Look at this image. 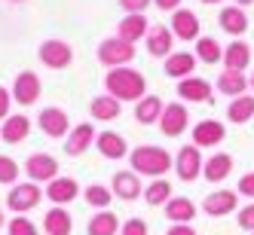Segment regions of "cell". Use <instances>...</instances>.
Returning a JSON list of instances; mask_svg holds the SVG:
<instances>
[{
  "mask_svg": "<svg viewBox=\"0 0 254 235\" xmlns=\"http://www.w3.org/2000/svg\"><path fill=\"white\" fill-rule=\"evenodd\" d=\"M224 125L217 119H202L193 125V143L196 147H217V143L224 141Z\"/></svg>",
  "mask_w": 254,
  "mask_h": 235,
  "instance_id": "cell-11",
  "label": "cell"
},
{
  "mask_svg": "<svg viewBox=\"0 0 254 235\" xmlns=\"http://www.w3.org/2000/svg\"><path fill=\"white\" fill-rule=\"evenodd\" d=\"M15 3H19V0H15Z\"/></svg>",
  "mask_w": 254,
  "mask_h": 235,
  "instance_id": "cell-49",
  "label": "cell"
},
{
  "mask_svg": "<svg viewBox=\"0 0 254 235\" xmlns=\"http://www.w3.org/2000/svg\"><path fill=\"white\" fill-rule=\"evenodd\" d=\"M92 116L95 119H101V122H111V119H117L120 116V101L114 98V95H101V98H95L92 101Z\"/></svg>",
  "mask_w": 254,
  "mask_h": 235,
  "instance_id": "cell-32",
  "label": "cell"
},
{
  "mask_svg": "<svg viewBox=\"0 0 254 235\" xmlns=\"http://www.w3.org/2000/svg\"><path fill=\"white\" fill-rule=\"evenodd\" d=\"M70 229H74V220H70V214L62 205L46 211V217H43V232L46 235H70Z\"/></svg>",
  "mask_w": 254,
  "mask_h": 235,
  "instance_id": "cell-20",
  "label": "cell"
},
{
  "mask_svg": "<svg viewBox=\"0 0 254 235\" xmlns=\"http://www.w3.org/2000/svg\"><path fill=\"white\" fill-rule=\"evenodd\" d=\"M104 86L117 101H141L147 92V80L132 67H111V74L104 77Z\"/></svg>",
  "mask_w": 254,
  "mask_h": 235,
  "instance_id": "cell-1",
  "label": "cell"
},
{
  "mask_svg": "<svg viewBox=\"0 0 254 235\" xmlns=\"http://www.w3.org/2000/svg\"><path fill=\"white\" fill-rule=\"evenodd\" d=\"M77 195H80V187H77L74 177H56V180H49V187H46V198L56 202V205H67V202H74Z\"/></svg>",
  "mask_w": 254,
  "mask_h": 235,
  "instance_id": "cell-13",
  "label": "cell"
},
{
  "mask_svg": "<svg viewBox=\"0 0 254 235\" xmlns=\"http://www.w3.org/2000/svg\"><path fill=\"white\" fill-rule=\"evenodd\" d=\"M236 220H239V226H242L245 232H254V202H251V205H245V208H242V214L236 217Z\"/></svg>",
  "mask_w": 254,
  "mask_h": 235,
  "instance_id": "cell-39",
  "label": "cell"
},
{
  "mask_svg": "<svg viewBox=\"0 0 254 235\" xmlns=\"http://www.w3.org/2000/svg\"><path fill=\"white\" fill-rule=\"evenodd\" d=\"M111 187H114L111 192L120 195L123 202H135V198L141 195V180H138L135 171H117L114 180H111Z\"/></svg>",
  "mask_w": 254,
  "mask_h": 235,
  "instance_id": "cell-14",
  "label": "cell"
},
{
  "mask_svg": "<svg viewBox=\"0 0 254 235\" xmlns=\"http://www.w3.org/2000/svg\"><path fill=\"white\" fill-rule=\"evenodd\" d=\"M217 89H221L224 95H230V98H239L245 89H248L245 70H230V67H224L221 77H217Z\"/></svg>",
  "mask_w": 254,
  "mask_h": 235,
  "instance_id": "cell-25",
  "label": "cell"
},
{
  "mask_svg": "<svg viewBox=\"0 0 254 235\" xmlns=\"http://www.w3.org/2000/svg\"><path fill=\"white\" fill-rule=\"evenodd\" d=\"M172 34L181 40H199V15L190 9H175L172 15Z\"/></svg>",
  "mask_w": 254,
  "mask_h": 235,
  "instance_id": "cell-12",
  "label": "cell"
},
{
  "mask_svg": "<svg viewBox=\"0 0 254 235\" xmlns=\"http://www.w3.org/2000/svg\"><path fill=\"white\" fill-rule=\"evenodd\" d=\"M25 171H28V177L34 180V184H49V180L59 177V162L49 153H34L25 162Z\"/></svg>",
  "mask_w": 254,
  "mask_h": 235,
  "instance_id": "cell-5",
  "label": "cell"
},
{
  "mask_svg": "<svg viewBox=\"0 0 254 235\" xmlns=\"http://www.w3.org/2000/svg\"><path fill=\"white\" fill-rule=\"evenodd\" d=\"M144 34H147V19H144L141 12H129L126 19H120V34H117L120 40L135 43V40L144 37Z\"/></svg>",
  "mask_w": 254,
  "mask_h": 235,
  "instance_id": "cell-24",
  "label": "cell"
},
{
  "mask_svg": "<svg viewBox=\"0 0 254 235\" xmlns=\"http://www.w3.org/2000/svg\"><path fill=\"white\" fill-rule=\"evenodd\" d=\"M95 147H98V153L104 159H123V156H129V147H126L123 135H117V132H101V135H95Z\"/></svg>",
  "mask_w": 254,
  "mask_h": 235,
  "instance_id": "cell-18",
  "label": "cell"
},
{
  "mask_svg": "<svg viewBox=\"0 0 254 235\" xmlns=\"http://www.w3.org/2000/svg\"><path fill=\"white\" fill-rule=\"evenodd\" d=\"M40 198H43V189L31 180V184H19V187L9 189V195H6V208L15 211V214H28L31 208L40 205Z\"/></svg>",
  "mask_w": 254,
  "mask_h": 235,
  "instance_id": "cell-3",
  "label": "cell"
},
{
  "mask_svg": "<svg viewBox=\"0 0 254 235\" xmlns=\"http://www.w3.org/2000/svg\"><path fill=\"white\" fill-rule=\"evenodd\" d=\"M202 156H199V147L196 143H187V147H181V153L175 156V171H178V177L181 180H196L199 174H202Z\"/></svg>",
  "mask_w": 254,
  "mask_h": 235,
  "instance_id": "cell-6",
  "label": "cell"
},
{
  "mask_svg": "<svg viewBox=\"0 0 254 235\" xmlns=\"http://www.w3.org/2000/svg\"><path fill=\"white\" fill-rule=\"evenodd\" d=\"M40 61L49 70H64L70 61H74V49H70L64 40H46L40 46Z\"/></svg>",
  "mask_w": 254,
  "mask_h": 235,
  "instance_id": "cell-7",
  "label": "cell"
},
{
  "mask_svg": "<svg viewBox=\"0 0 254 235\" xmlns=\"http://www.w3.org/2000/svg\"><path fill=\"white\" fill-rule=\"evenodd\" d=\"M86 202L92 205V208H101V211H107V205H111V198H114V192L107 189V187H101V184H92V187H86Z\"/></svg>",
  "mask_w": 254,
  "mask_h": 235,
  "instance_id": "cell-35",
  "label": "cell"
},
{
  "mask_svg": "<svg viewBox=\"0 0 254 235\" xmlns=\"http://www.w3.org/2000/svg\"><path fill=\"white\" fill-rule=\"evenodd\" d=\"M251 89H254V77H251Z\"/></svg>",
  "mask_w": 254,
  "mask_h": 235,
  "instance_id": "cell-48",
  "label": "cell"
},
{
  "mask_svg": "<svg viewBox=\"0 0 254 235\" xmlns=\"http://www.w3.org/2000/svg\"><path fill=\"white\" fill-rule=\"evenodd\" d=\"M166 235H196V229H193L190 223H175Z\"/></svg>",
  "mask_w": 254,
  "mask_h": 235,
  "instance_id": "cell-43",
  "label": "cell"
},
{
  "mask_svg": "<svg viewBox=\"0 0 254 235\" xmlns=\"http://www.w3.org/2000/svg\"><path fill=\"white\" fill-rule=\"evenodd\" d=\"M236 189H239L242 195H248V198H254V171L242 174V177H239V187H236Z\"/></svg>",
  "mask_w": 254,
  "mask_h": 235,
  "instance_id": "cell-40",
  "label": "cell"
},
{
  "mask_svg": "<svg viewBox=\"0 0 254 235\" xmlns=\"http://www.w3.org/2000/svg\"><path fill=\"white\" fill-rule=\"evenodd\" d=\"M9 104H12L9 92H6L3 86H0V119H6V116H9Z\"/></svg>",
  "mask_w": 254,
  "mask_h": 235,
  "instance_id": "cell-42",
  "label": "cell"
},
{
  "mask_svg": "<svg viewBox=\"0 0 254 235\" xmlns=\"http://www.w3.org/2000/svg\"><path fill=\"white\" fill-rule=\"evenodd\" d=\"M153 3H156L159 9H178V6H181V0H153Z\"/></svg>",
  "mask_w": 254,
  "mask_h": 235,
  "instance_id": "cell-44",
  "label": "cell"
},
{
  "mask_svg": "<svg viewBox=\"0 0 254 235\" xmlns=\"http://www.w3.org/2000/svg\"><path fill=\"white\" fill-rule=\"evenodd\" d=\"M236 202H239V195L230 192V189H217L211 195H205V202H202V211L208 217H227L236 211Z\"/></svg>",
  "mask_w": 254,
  "mask_h": 235,
  "instance_id": "cell-10",
  "label": "cell"
},
{
  "mask_svg": "<svg viewBox=\"0 0 254 235\" xmlns=\"http://www.w3.org/2000/svg\"><path fill=\"white\" fill-rule=\"evenodd\" d=\"M144 198H147L150 208H162L172 198V184H169V180H162V177H156L153 184L144 189Z\"/></svg>",
  "mask_w": 254,
  "mask_h": 235,
  "instance_id": "cell-34",
  "label": "cell"
},
{
  "mask_svg": "<svg viewBox=\"0 0 254 235\" xmlns=\"http://www.w3.org/2000/svg\"><path fill=\"white\" fill-rule=\"evenodd\" d=\"M6 235H37V226H34L25 214H19L6 223Z\"/></svg>",
  "mask_w": 254,
  "mask_h": 235,
  "instance_id": "cell-36",
  "label": "cell"
},
{
  "mask_svg": "<svg viewBox=\"0 0 254 235\" xmlns=\"http://www.w3.org/2000/svg\"><path fill=\"white\" fill-rule=\"evenodd\" d=\"M221 28L227 34H233V37H239V34L248 31V15L242 6H224L221 9Z\"/></svg>",
  "mask_w": 254,
  "mask_h": 235,
  "instance_id": "cell-27",
  "label": "cell"
},
{
  "mask_svg": "<svg viewBox=\"0 0 254 235\" xmlns=\"http://www.w3.org/2000/svg\"><path fill=\"white\" fill-rule=\"evenodd\" d=\"M120 235H150V229H147V223H144L141 217H132V220H126L120 226Z\"/></svg>",
  "mask_w": 254,
  "mask_h": 235,
  "instance_id": "cell-38",
  "label": "cell"
},
{
  "mask_svg": "<svg viewBox=\"0 0 254 235\" xmlns=\"http://www.w3.org/2000/svg\"><path fill=\"white\" fill-rule=\"evenodd\" d=\"M166 217L172 223H190L196 217V205L190 202V198H184V195H172L166 202Z\"/></svg>",
  "mask_w": 254,
  "mask_h": 235,
  "instance_id": "cell-26",
  "label": "cell"
},
{
  "mask_svg": "<svg viewBox=\"0 0 254 235\" xmlns=\"http://www.w3.org/2000/svg\"><path fill=\"white\" fill-rule=\"evenodd\" d=\"M153 3V0H120V6L126 9V12H144Z\"/></svg>",
  "mask_w": 254,
  "mask_h": 235,
  "instance_id": "cell-41",
  "label": "cell"
},
{
  "mask_svg": "<svg viewBox=\"0 0 254 235\" xmlns=\"http://www.w3.org/2000/svg\"><path fill=\"white\" fill-rule=\"evenodd\" d=\"M187 122H190L187 107L184 104H169L166 110H162V116H159V129H162L166 138H178V135L187 132Z\"/></svg>",
  "mask_w": 254,
  "mask_h": 235,
  "instance_id": "cell-9",
  "label": "cell"
},
{
  "mask_svg": "<svg viewBox=\"0 0 254 235\" xmlns=\"http://www.w3.org/2000/svg\"><path fill=\"white\" fill-rule=\"evenodd\" d=\"M3 223H6V220H3V211H0V229H3Z\"/></svg>",
  "mask_w": 254,
  "mask_h": 235,
  "instance_id": "cell-46",
  "label": "cell"
},
{
  "mask_svg": "<svg viewBox=\"0 0 254 235\" xmlns=\"http://www.w3.org/2000/svg\"><path fill=\"white\" fill-rule=\"evenodd\" d=\"M202 3H221V0H202Z\"/></svg>",
  "mask_w": 254,
  "mask_h": 235,
  "instance_id": "cell-47",
  "label": "cell"
},
{
  "mask_svg": "<svg viewBox=\"0 0 254 235\" xmlns=\"http://www.w3.org/2000/svg\"><path fill=\"white\" fill-rule=\"evenodd\" d=\"M12 98L22 107L37 104V98H40V77L34 74V70H22V74L15 77V83H12Z\"/></svg>",
  "mask_w": 254,
  "mask_h": 235,
  "instance_id": "cell-8",
  "label": "cell"
},
{
  "mask_svg": "<svg viewBox=\"0 0 254 235\" xmlns=\"http://www.w3.org/2000/svg\"><path fill=\"white\" fill-rule=\"evenodd\" d=\"M31 132V119L28 116H6L3 129H0V141L3 143H22Z\"/></svg>",
  "mask_w": 254,
  "mask_h": 235,
  "instance_id": "cell-22",
  "label": "cell"
},
{
  "mask_svg": "<svg viewBox=\"0 0 254 235\" xmlns=\"http://www.w3.org/2000/svg\"><path fill=\"white\" fill-rule=\"evenodd\" d=\"M251 235H254V232H251Z\"/></svg>",
  "mask_w": 254,
  "mask_h": 235,
  "instance_id": "cell-50",
  "label": "cell"
},
{
  "mask_svg": "<svg viewBox=\"0 0 254 235\" xmlns=\"http://www.w3.org/2000/svg\"><path fill=\"white\" fill-rule=\"evenodd\" d=\"M248 3H254V0H236V6H248Z\"/></svg>",
  "mask_w": 254,
  "mask_h": 235,
  "instance_id": "cell-45",
  "label": "cell"
},
{
  "mask_svg": "<svg viewBox=\"0 0 254 235\" xmlns=\"http://www.w3.org/2000/svg\"><path fill=\"white\" fill-rule=\"evenodd\" d=\"M40 129L49 138H64L67 135V113L62 107H46V110H40Z\"/></svg>",
  "mask_w": 254,
  "mask_h": 235,
  "instance_id": "cell-16",
  "label": "cell"
},
{
  "mask_svg": "<svg viewBox=\"0 0 254 235\" xmlns=\"http://www.w3.org/2000/svg\"><path fill=\"white\" fill-rule=\"evenodd\" d=\"M117 229H120V220H117V214H111V211L95 214L92 220H89V226H86L89 235H117Z\"/></svg>",
  "mask_w": 254,
  "mask_h": 235,
  "instance_id": "cell-31",
  "label": "cell"
},
{
  "mask_svg": "<svg viewBox=\"0 0 254 235\" xmlns=\"http://www.w3.org/2000/svg\"><path fill=\"white\" fill-rule=\"evenodd\" d=\"M196 58L205 61V64H217L224 58V49H221V43H217L214 37H199L196 40Z\"/></svg>",
  "mask_w": 254,
  "mask_h": 235,
  "instance_id": "cell-33",
  "label": "cell"
},
{
  "mask_svg": "<svg viewBox=\"0 0 254 235\" xmlns=\"http://www.w3.org/2000/svg\"><path fill=\"white\" fill-rule=\"evenodd\" d=\"M129 162H132V171L135 174H144V177H162L169 174V168H175V159L162 150V147H138L129 153Z\"/></svg>",
  "mask_w": 254,
  "mask_h": 235,
  "instance_id": "cell-2",
  "label": "cell"
},
{
  "mask_svg": "<svg viewBox=\"0 0 254 235\" xmlns=\"http://www.w3.org/2000/svg\"><path fill=\"white\" fill-rule=\"evenodd\" d=\"M248 61H251V46H248V43L236 40V43H230V46L224 49V64H227L230 70H245Z\"/></svg>",
  "mask_w": 254,
  "mask_h": 235,
  "instance_id": "cell-28",
  "label": "cell"
},
{
  "mask_svg": "<svg viewBox=\"0 0 254 235\" xmlns=\"http://www.w3.org/2000/svg\"><path fill=\"white\" fill-rule=\"evenodd\" d=\"M178 95H181V101L205 104V101L211 98V86H208L205 80H199V77H187V80L178 83Z\"/></svg>",
  "mask_w": 254,
  "mask_h": 235,
  "instance_id": "cell-17",
  "label": "cell"
},
{
  "mask_svg": "<svg viewBox=\"0 0 254 235\" xmlns=\"http://www.w3.org/2000/svg\"><path fill=\"white\" fill-rule=\"evenodd\" d=\"M196 55H190V52H172V55L166 58V74L169 77H178V80H187V77H193V67H196Z\"/></svg>",
  "mask_w": 254,
  "mask_h": 235,
  "instance_id": "cell-21",
  "label": "cell"
},
{
  "mask_svg": "<svg viewBox=\"0 0 254 235\" xmlns=\"http://www.w3.org/2000/svg\"><path fill=\"white\" fill-rule=\"evenodd\" d=\"M95 143V129L89 122H80L74 132H70V138L64 141V153L67 156H83L89 147Z\"/></svg>",
  "mask_w": 254,
  "mask_h": 235,
  "instance_id": "cell-15",
  "label": "cell"
},
{
  "mask_svg": "<svg viewBox=\"0 0 254 235\" xmlns=\"http://www.w3.org/2000/svg\"><path fill=\"white\" fill-rule=\"evenodd\" d=\"M172 40H175V34L169 28H150L147 31V52L156 58H169L172 55Z\"/></svg>",
  "mask_w": 254,
  "mask_h": 235,
  "instance_id": "cell-23",
  "label": "cell"
},
{
  "mask_svg": "<svg viewBox=\"0 0 254 235\" xmlns=\"http://www.w3.org/2000/svg\"><path fill=\"white\" fill-rule=\"evenodd\" d=\"M230 171H233V156H227V153H214L202 165V177L208 184H221V180L230 177Z\"/></svg>",
  "mask_w": 254,
  "mask_h": 235,
  "instance_id": "cell-19",
  "label": "cell"
},
{
  "mask_svg": "<svg viewBox=\"0 0 254 235\" xmlns=\"http://www.w3.org/2000/svg\"><path fill=\"white\" fill-rule=\"evenodd\" d=\"M132 58H135V46L120 40V37H111V40H104L98 46V61L107 64V67H123V64H129Z\"/></svg>",
  "mask_w": 254,
  "mask_h": 235,
  "instance_id": "cell-4",
  "label": "cell"
},
{
  "mask_svg": "<svg viewBox=\"0 0 254 235\" xmlns=\"http://www.w3.org/2000/svg\"><path fill=\"white\" fill-rule=\"evenodd\" d=\"M162 101L156 98V95H147V98H141L138 101V107H135V119L141 122V125H150V122H159V116H162Z\"/></svg>",
  "mask_w": 254,
  "mask_h": 235,
  "instance_id": "cell-29",
  "label": "cell"
},
{
  "mask_svg": "<svg viewBox=\"0 0 254 235\" xmlns=\"http://www.w3.org/2000/svg\"><path fill=\"white\" fill-rule=\"evenodd\" d=\"M19 177V162L12 156H0V184H15Z\"/></svg>",
  "mask_w": 254,
  "mask_h": 235,
  "instance_id": "cell-37",
  "label": "cell"
},
{
  "mask_svg": "<svg viewBox=\"0 0 254 235\" xmlns=\"http://www.w3.org/2000/svg\"><path fill=\"white\" fill-rule=\"evenodd\" d=\"M254 116V95H239V98H233L230 107H227V119L236 122V125H242Z\"/></svg>",
  "mask_w": 254,
  "mask_h": 235,
  "instance_id": "cell-30",
  "label": "cell"
}]
</instances>
